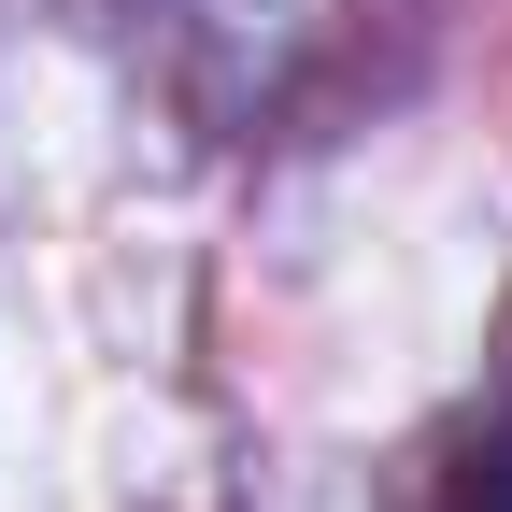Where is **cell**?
Masks as SVG:
<instances>
[{"mask_svg": "<svg viewBox=\"0 0 512 512\" xmlns=\"http://www.w3.org/2000/svg\"><path fill=\"white\" fill-rule=\"evenodd\" d=\"M441 512H512V413H484L456 441V470H441Z\"/></svg>", "mask_w": 512, "mask_h": 512, "instance_id": "6da1fadb", "label": "cell"}]
</instances>
